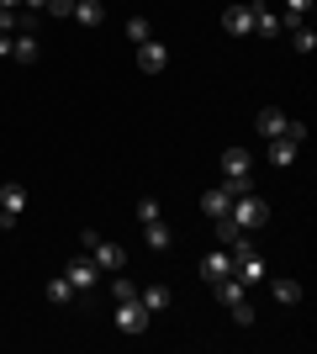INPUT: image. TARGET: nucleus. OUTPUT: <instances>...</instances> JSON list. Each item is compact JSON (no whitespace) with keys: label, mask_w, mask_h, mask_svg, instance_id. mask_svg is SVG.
<instances>
[{"label":"nucleus","mask_w":317,"mask_h":354,"mask_svg":"<svg viewBox=\"0 0 317 354\" xmlns=\"http://www.w3.org/2000/svg\"><path fill=\"white\" fill-rule=\"evenodd\" d=\"M85 249H90V259H95V270H101V275L127 270V249H122V243H111V238H101L95 227H85Z\"/></svg>","instance_id":"f257e3e1"},{"label":"nucleus","mask_w":317,"mask_h":354,"mask_svg":"<svg viewBox=\"0 0 317 354\" xmlns=\"http://www.w3.org/2000/svg\"><path fill=\"white\" fill-rule=\"evenodd\" d=\"M249 175H254V159H249V148H222V180H227V191H233V196L254 191V185H249Z\"/></svg>","instance_id":"f03ea898"},{"label":"nucleus","mask_w":317,"mask_h":354,"mask_svg":"<svg viewBox=\"0 0 317 354\" xmlns=\"http://www.w3.org/2000/svg\"><path fill=\"white\" fill-rule=\"evenodd\" d=\"M227 217L238 222L243 233H259V227L270 222V207H265V201H259L254 191H243V196H233V207H227Z\"/></svg>","instance_id":"7ed1b4c3"},{"label":"nucleus","mask_w":317,"mask_h":354,"mask_svg":"<svg viewBox=\"0 0 317 354\" xmlns=\"http://www.w3.org/2000/svg\"><path fill=\"white\" fill-rule=\"evenodd\" d=\"M148 323H153V312L137 301V296H127V301H117V328L127 333V339H137V333H148Z\"/></svg>","instance_id":"20e7f679"},{"label":"nucleus","mask_w":317,"mask_h":354,"mask_svg":"<svg viewBox=\"0 0 317 354\" xmlns=\"http://www.w3.org/2000/svg\"><path fill=\"white\" fill-rule=\"evenodd\" d=\"M21 212H27V185H21V180H6V185H0V227H16Z\"/></svg>","instance_id":"39448f33"},{"label":"nucleus","mask_w":317,"mask_h":354,"mask_svg":"<svg viewBox=\"0 0 317 354\" xmlns=\"http://www.w3.org/2000/svg\"><path fill=\"white\" fill-rule=\"evenodd\" d=\"M64 275H69V286H75V291H95V286H101V270H95L90 254H75V259L64 265Z\"/></svg>","instance_id":"423d86ee"},{"label":"nucleus","mask_w":317,"mask_h":354,"mask_svg":"<svg viewBox=\"0 0 317 354\" xmlns=\"http://www.w3.org/2000/svg\"><path fill=\"white\" fill-rule=\"evenodd\" d=\"M227 275H233V249H222V243H217V249L201 259V281L217 286V281H227Z\"/></svg>","instance_id":"0eeeda50"},{"label":"nucleus","mask_w":317,"mask_h":354,"mask_svg":"<svg viewBox=\"0 0 317 354\" xmlns=\"http://www.w3.org/2000/svg\"><path fill=\"white\" fill-rule=\"evenodd\" d=\"M164 64H169L164 43H153V37H148V43H137V69H143V74H164Z\"/></svg>","instance_id":"6e6552de"},{"label":"nucleus","mask_w":317,"mask_h":354,"mask_svg":"<svg viewBox=\"0 0 317 354\" xmlns=\"http://www.w3.org/2000/svg\"><path fill=\"white\" fill-rule=\"evenodd\" d=\"M222 27L233 32V37H249V32H254V6H227V11H222Z\"/></svg>","instance_id":"1a4fd4ad"},{"label":"nucleus","mask_w":317,"mask_h":354,"mask_svg":"<svg viewBox=\"0 0 317 354\" xmlns=\"http://www.w3.org/2000/svg\"><path fill=\"white\" fill-rule=\"evenodd\" d=\"M254 32H259V37H280V32H286V16H275L270 6L259 0V6H254Z\"/></svg>","instance_id":"9d476101"},{"label":"nucleus","mask_w":317,"mask_h":354,"mask_svg":"<svg viewBox=\"0 0 317 354\" xmlns=\"http://www.w3.org/2000/svg\"><path fill=\"white\" fill-rule=\"evenodd\" d=\"M227 207H233V191H227V185H211V191L201 196V212H206L211 222H217V217H227Z\"/></svg>","instance_id":"9b49d317"},{"label":"nucleus","mask_w":317,"mask_h":354,"mask_svg":"<svg viewBox=\"0 0 317 354\" xmlns=\"http://www.w3.org/2000/svg\"><path fill=\"white\" fill-rule=\"evenodd\" d=\"M211 227H217V243H222V249H243V243H249V233H243L233 217H217Z\"/></svg>","instance_id":"f8f14e48"},{"label":"nucleus","mask_w":317,"mask_h":354,"mask_svg":"<svg viewBox=\"0 0 317 354\" xmlns=\"http://www.w3.org/2000/svg\"><path fill=\"white\" fill-rule=\"evenodd\" d=\"M286 111H280V106H265V111H259V122H254V127H259V133H265V138H280V133H286Z\"/></svg>","instance_id":"ddd939ff"},{"label":"nucleus","mask_w":317,"mask_h":354,"mask_svg":"<svg viewBox=\"0 0 317 354\" xmlns=\"http://www.w3.org/2000/svg\"><path fill=\"white\" fill-rule=\"evenodd\" d=\"M11 59L16 64H37V32H16L11 37Z\"/></svg>","instance_id":"4468645a"},{"label":"nucleus","mask_w":317,"mask_h":354,"mask_svg":"<svg viewBox=\"0 0 317 354\" xmlns=\"http://www.w3.org/2000/svg\"><path fill=\"white\" fill-rule=\"evenodd\" d=\"M79 21V27H101L106 21V11H101V0H75V11H69Z\"/></svg>","instance_id":"2eb2a0df"},{"label":"nucleus","mask_w":317,"mask_h":354,"mask_svg":"<svg viewBox=\"0 0 317 354\" xmlns=\"http://www.w3.org/2000/svg\"><path fill=\"white\" fill-rule=\"evenodd\" d=\"M296 153H302V143H291V138H270V164H296Z\"/></svg>","instance_id":"dca6fc26"},{"label":"nucleus","mask_w":317,"mask_h":354,"mask_svg":"<svg viewBox=\"0 0 317 354\" xmlns=\"http://www.w3.org/2000/svg\"><path fill=\"white\" fill-rule=\"evenodd\" d=\"M143 233H148V249H169V243H175V233H169V222H164V217L143 222Z\"/></svg>","instance_id":"f3484780"},{"label":"nucleus","mask_w":317,"mask_h":354,"mask_svg":"<svg viewBox=\"0 0 317 354\" xmlns=\"http://www.w3.org/2000/svg\"><path fill=\"white\" fill-rule=\"evenodd\" d=\"M137 301H143L148 312H169V301H175V296H169V286H148V291H137Z\"/></svg>","instance_id":"a211bd4d"},{"label":"nucleus","mask_w":317,"mask_h":354,"mask_svg":"<svg viewBox=\"0 0 317 354\" xmlns=\"http://www.w3.org/2000/svg\"><path fill=\"white\" fill-rule=\"evenodd\" d=\"M270 296L280 301V307H296V301H302V281H275Z\"/></svg>","instance_id":"6ab92c4d"},{"label":"nucleus","mask_w":317,"mask_h":354,"mask_svg":"<svg viewBox=\"0 0 317 354\" xmlns=\"http://www.w3.org/2000/svg\"><path fill=\"white\" fill-rule=\"evenodd\" d=\"M211 291L222 296V307H233V301H243V291H249V286H243L238 275H227V281H217V286H211Z\"/></svg>","instance_id":"aec40b11"},{"label":"nucleus","mask_w":317,"mask_h":354,"mask_svg":"<svg viewBox=\"0 0 317 354\" xmlns=\"http://www.w3.org/2000/svg\"><path fill=\"white\" fill-rule=\"evenodd\" d=\"M48 296H53V301H75V286H69V275H53V281H48Z\"/></svg>","instance_id":"412c9836"},{"label":"nucleus","mask_w":317,"mask_h":354,"mask_svg":"<svg viewBox=\"0 0 317 354\" xmlns=\"http://www.w3.org/2000/svg\"><path fill=\"white\" fill-rule=\"evenodd\" d=\"M291 48H296V53H312V48H317V32L312 27H291Z\"/></svg>","instance_id":"4be33fe9"},{"label":"nucleus","mask_w":317,"mask_h":354,"mask_svg":"<svg viewBox=\"0 0 317 354\" xmlns=\"http://www.w3.org/2000/svg\"><path fill=\"white\" fill-rule=\"evenodd\" d=\"M127 296H137V286L117 270V275H111V301H127Z\"/></svg>","instance_id":"5701e85b"},{"label":"nucleus","mask_w":317,"mask_h":354,"mask_svg":"<svg viewBox=\"0 0 317 354\" xmlns=\"http://www.w3.org/2000/svg\"><path fill=\"white\" fill-rule=\"evenodd\" d=\"M127 37H133V43H148V37H153L148 16H133V21H127Z\"/></svg>","instance_id":"b1692460"},{"label":"nucleus","mask_w":317,"mask_h":354,"mask_svg":"<svg viewBox=\"0 0 317 354\" xmlns=\"http://www.w3.org/2000/svg\"><path fill=\"white\" fill-rule=\"evenodd\" d=\"M227 312H233V323H238V328H254V307H249V301H233Z\"/></svg>","instance_id":"393cba45"},{"label":"nucleus","mask_w":317,"mask_h":354,"mask_svg":"<svg viewBox=\"0 0 317 354\" xmlns=\"http://www.w3.org/2000/svg\"><path fill=\"white\" fill-rule=\"evenodd\" d=\"M153 217H164V212H159L153 196H143V201H137V222H153Z\"/></svg>","instance_id":"a878e982"},{"label":"nucleus","mask_w":317,"mask_h":354,"mask_svg":"<svg viewBox=\"0 0 317 354\" xmlns=\"http://www.w3.org/2000/svg\"><path fill=\"white\" fill-rule=\"evenodd\" d=\"M43 11H48V16H69V11H75V0H48Z\"/></svg>","instance_id":"bb28decb"},{"label":"nucleus","mask_w":317,"mask_h":354,"mask_svg":"<svg viewBox=\"0 0 317 354\" xmlns=\"http://www.w3.org/2000/svg\"><path fill=\"white\" fill-rule=\"evenodd\" d=\"M307 11H312V0H286V16H296V21H302Z\"/></svg>","instance_id":"cd10ccee"},{"label":"nucleus","mask_w":317,"mask_h":354,"mask_svg":"<svg viewBox=\"0 0 317 354\" xmlns=\"http://www.w3.org/2000/svg\"><path fill=\"white\" fill-rule=\"evenodd\" d=\"M0 59H11V32H0Z\"/></svg>","instance_id":"c85d7f7f"},{"label":"nucleus","mask_w":317,"mask_h":354,"mask_svg":"<svg viewBox=\"0 0 317 354\" xmlns=\"http://www.w3.org/2000/svg\"><path fill=\"white\" fill-rule=\"evenodd\" d=\"M0 6H21V0H0Z\"/></svg>","instance_id":"c756f323"}]
</instances>
